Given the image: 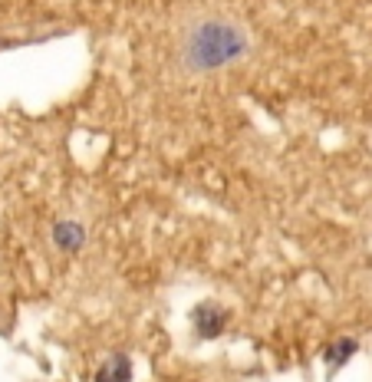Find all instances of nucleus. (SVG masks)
Returning a JSON list of instances; mask_svg holds the SVG:
<instances>
[{"instance_id":"obj_1","label":"nucleus","mask_w":372,"mask_h":382,"mask_svg":"<svg viewBox=\"0 0 372 382\" xmlns=\"http://www.w3.org/2000/svg\"><path fill=\"white\" fill-rule=\"evenodd\" d=\"M250 37L224 13H201L182 30V66L191 73H218L248 57Z\"/></svg>"},{"instance_id":"obj_2","label":"nucleus","mask_w":372,"mask_h":382,"mask_svg":"<svg viewBox=\"0 0 372 382\" xmlns=\"http://www.w3.org/2000/svg\"><path fill=\"white\" fill-rule=\"evenodd\" d=\"M191 320H194V333L201 336V340H214V336L224 333V323H228V310L221 303H198L194 306V313H191Z\"/></svg>"},{"instance_id":"obj_3","label":"nucleus","mask_w":372,"mask_h":382,"mask_svg":"<svg viewBox=\"0 0 372 382\" xmlns=\"http://www.w3.org/2000/svg\"><path fill=\"white\" fill-rule=\"evenodd\" d=\"M53 244H57L59 250H66V254H73V250H79L83 244H86V231H83V224L79 221H57L53 224Z\"/></svg>"},{"instance_id":"obj_4","label":"nucleus","mask_w":372,"mask_h":382,"mask_svg":"<svg viewBox=\"0 0 372 382\" xmlns=\"http://www.w3.org/2000/svg\"><path fill=\"white\" fill-rule=\"evenodd\" d=\"M95 382H132V359H129V356H122V353L109 356V359L99 366Z\"/></svg>"},{"instance_id":"obj_5","label":"nucleus","mask_w":372,"mask_h":382,"mask_svg":"<svg viewBox=\"0 0 372 382\" xmlns=\"http://www.w3.org/2000/svg\"><path fill=\"white\" fill-rule=\"evenodd\" d=\"M356 349H359V343L346 336V340H336V343L326 349V359H330V366H333V369H339L343 363H349V359H353Z\"/></svg>"},{"instance_id":"obj_6","label":"nucleus","mask_w":372,"mask_h":382,"mask_svg":"<svg viewBox=\"0 0 372 382\" xmlns=\"http://www.w3.org/2000/svg\"><path fill=\"white\" fill-rule=\"evenodd\" d=\"M4 47H10V43H7V40H0V50H4Z\"/></svg>"}]
</instances>
